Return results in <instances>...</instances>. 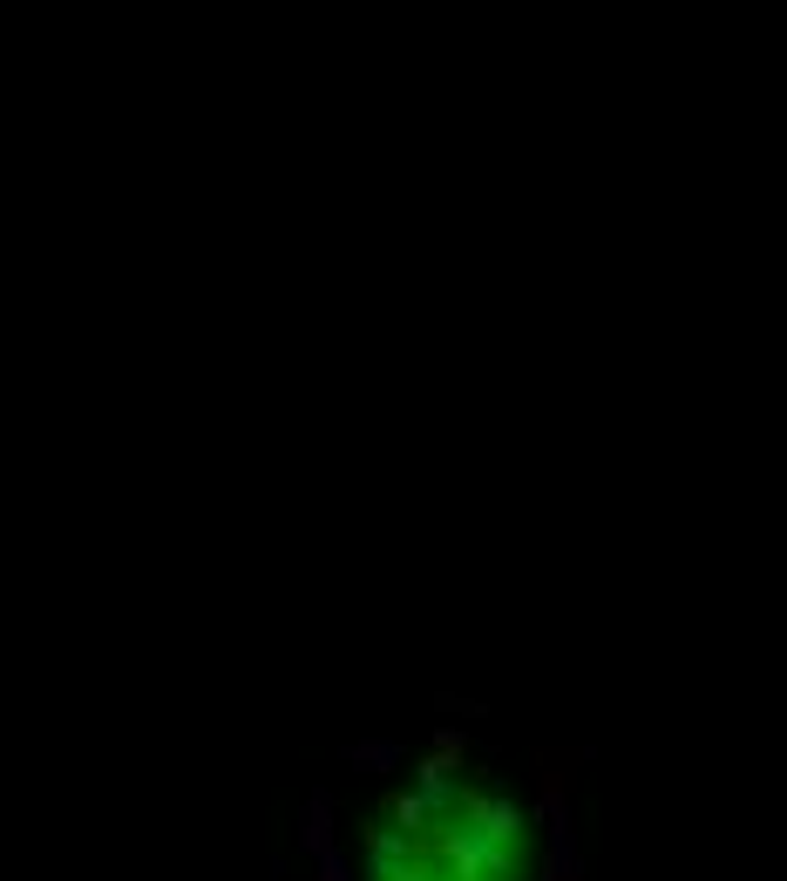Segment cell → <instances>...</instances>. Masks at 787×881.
Masks as SVG:
<instances>
[{"label": "cell", "instance_id": "obj_1", "mask_svg": "<svg viewBox=\"0 0 787 881\" xmlns=\"http://www.w3.org/2000/svg\"><path fill=\"white\" fill-rule=\"evenodd\" d=\"M361 881H536V834L483 767L428 752L374 814Z\"/></svg>", "mask_w": 787, "mask_h": 881}]
</instances>
